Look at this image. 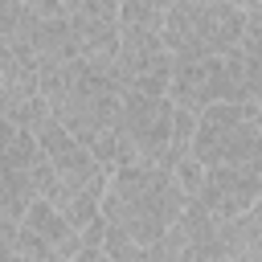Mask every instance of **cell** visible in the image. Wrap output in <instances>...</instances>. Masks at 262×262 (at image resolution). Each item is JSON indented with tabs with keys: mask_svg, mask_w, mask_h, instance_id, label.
<instances>
[{
	"mask_svg": "<svg viewBox=\"0 0 262 262\" xmlns=\"http://www.w3.org/2000/svg\"><path fill=\"white\" fill-rule=\"evenodd\" d=\"M188 196L180 192V184L172 180V172L147 168V164H131L106 176L102 201H98V217L106 229L123 233L135 246H151L160 242L184 213Z\"/></svg>",
	"mask_w": 262,
	"mask_h": 262,
	"instance_id": "cell-1",
	"label": "cell"
},
{
	"mask_svg": "<svg viewBox=\"0 0 262 262\" xmlns=\"http://www.w3.org/2000/svg\"><path fill=\"white\" fill-rule=\"evenodd\" d=\"M164 8L168 4H147V0H127L119 4V53L111 66V78L123 94H151L160 98L168 90L172 57L160 41L164 29Z\"/></svg>",
	"mask_w": 262,
	"mask_h": 262,
	"instance_id": "cell-2",
	"label": "cell"
},
{
	"mask_svg": "<svg viewBox=\"0 0 262 262\" xmlns=\"http://www.w3.org/2000/svg\"><path fill=\"white\" fill-rule=\"evenodd\" d=\"M164 98L192 115H201L205 106H217V102H258L262 98V61L242 57L237 45L225 57H192V61L172 57Z\"/></svg>",
	"mask_w": 262,
	"mask_h": 262,
	"instance_id": "cell-3",
	"label": "cell"
},
{
	"mask_svg": "<svg viewBox=\"0 0 262 262\" xmlns=\"http://www.w3.org/2000/svg\"><path fill=\"white\" fill-rule=\"evenodd\" d=\"M246 4H229V0H176V4H168L164 29H160L168 57H176V61L225 57L242 37Z\"/></svg>",
	"mask_w": 262,
	"mask_h": 262,
	"instance_id": "cell-4",
	"label": "cell"
},
{
	"mask_svg": "<svg viewBox=\"0 0 262 262\" xmlns=\"http://www.w3.org/2000/svg\"><path fill=\"white\" fill-rule=\"evenodd\" d=\"M188 156L209 168H262V111L258 102H217L196 115Z\"/></svg>",
	"mask_w": 262,
	"mask_h": 262,
	"instance_id": "cell-5",
	"label": "cell"
},
{
	"mask_svg": "<svg viewBox=\"0 0 262 262\" xmlns=\"http://www.w3.org/2000/svg\"><path fill=\"white\" fill-rule=\"evenodd\" d=\"M119 131L135 151V164L160 168L164 172V156H168V139H172V102L160 94H123L119 102Z\"/></svg>",
	"mask_w": 262,
	"mask_h": 262,
	"instance_id": "cell-6",
	"label": "cell"
},
{
	"mask_svg": "<svg viewBox=\"0 0 262 262\" xmlns=\"http://www.w3.org/2000/svg\"><path fill=\"white\" fill-rule=\"evenodd\" d=\"M66 20L78 45V57L111 70L115 53H119V4L115 0H82V4H66Z\"/></svg>",
	"mask_w": 262,
	"mask_h": 262,
	"instance_id": "cell-7",
	"label": "cell"
},
{
	"mask_svg": "<svg viewBox=\"0 0 262 262\" xmlns=\"http://www.w3.org/2000/svg\"><path fill=\"white\" fill-rule=\"evenodd\" d=\"M258 196H262V168H209L188 201L201 205L213 221H233L250 213Z\"/></svg>",
	"mask_w": 262,
	"mask_h": 262,
	"instance_id": "cell-8",
	"label": "cell"
},
{
	"mask_svg": "<svg viewBox=\"0 0 262 262\" xmlns=\"http://www.w3.org/2000/svg\"><path fill=\"white\" fill-rule=\"evenodd\" d=\"M20 229H29L37 242H45L61 262H70V258L82 250V233H78V229H70V225L57 217V209H53L49 201H33V205H29V213L20 217Z\"/></svg>",
	"mask_w": 262,
	"mask_h": 262,
	"instance_id": "cell-9",
	"label": "cell"
},
{
	"mask_svg": "<svg viewBox=\"0 0 262 262\" xmlns=\"http://www.w3.org/2000/svg\"><path fill=\"white\" fill-rule=\"evenodd\" d=\"M0 262H61L45 242H37L29 229L0 221Z\"/></svg>",
	"mask_w": 262,
	"mask_h": 262,
	"instance_id": "cell-10",
	"label": "cell"
},
{
	"mask_svg": "<svg viewBox=\"0 0 262 262\" xmlns=\"http://www.w3.org/2000/svg\"><path fill=\"white\" fill-rule=\"evenodd\" d=\"M33 201L37 196H33V184L25 172H0V221L20 225V217L29 213Z\"/></svg>",
	"mask_w": 262,
	"mask_h": 262,
	"instance_id": "cell-11",
	"label": "cell"
},
{
	"mask_svg": "<svg viewBox=\"0 0 262 262\" xmlns=\"http://www.w3.org/2000/svg\"><path fill=\"white\" fill-rule=\"evenodd\" d=\"M37 143L29 131H16L12 123L0 119V172H25L29 160H33Z\"/></svg>",
	"mask_w": 262,
	"mask_h": 262,
	"instance_id": "cell-12",
	"label": "cell"
},
{
	"mask_svg": "<svg viewBox=\"0 0 262 262\" xmlns=\"http://www.w3.org/2000/svg\"><path fill=\"white\" fill-rule=\"evenodd\" d=\"M201 176H205V168H201L192 156H184V160L172 168V180L180 184V192H184V196H192V192L201 188Z\"/></svg>",
	"mask_w": 262,
	"mask_h": 262,
	"instance_id": "cell-13",
	"label": "cell"
},
{
	"mask_svg": "<svg viewBox=\"0 0 262 262\" xmlns=\"http://www.w3.org/2000/svg\"><path fill=\"white\" fill-rule=\"evenodd\" d=\"M70 262H111V258H106V254H102L98 246H82V250H78V254H74Z\"/></svg>",
	"mask_w": 262,
	"mask_h": 262,
	"instance_id": "cell-14",
	"label": "cell"
}]
</instances>
